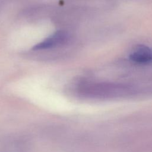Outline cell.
I'll return each mask as SVG.
<instances>
[{
	"instance_id": "obj_1",
	"label": "cell",
	"mask_w": 152,
	"mask_h": 152,
	"mask_svg": "<svg viewBox=\"0 0 152 152\" xmlns=\"http://www.w3.org/2000/svg\"><path fill=\"white\" fill-rule=\"evenodd\" d=\"M68 39V34L64 31H59L43 42L36 45L34 50H43L55 48L64 44Z\"/></svg>"
},
{
	"instance_id": "obj_2",
	"label": "cell",
	"mask_w": 152,
	"mask_h": 152,
	"mask_svg": "<svg viewBox=\"0 0 152 152\" xmlns=\"http://www.w3.org/2000/svg\"><path fill=\"white\" fill-rule=\"evenodd\" d=\"M129 58L138 64H148L152 62V49L145 45H137L131 50Z\"/></svg>"
}]
</instances>
